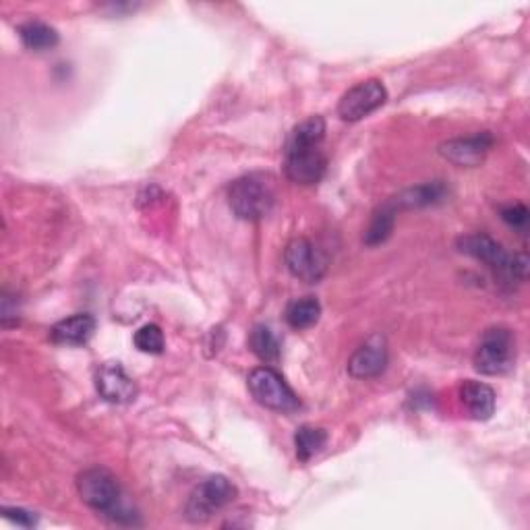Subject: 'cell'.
Returning a JSON list of instances; mask_svg holds the SVG:
<instances>
[{
  "instance_id": "4",
  "label": "cell",
  "mask_w": 530,
  "mask_h": 530,
  "mask_svg": "<svg viewBox=\"0 0 530 530\" xmlns=\"http://www.w3.org/2000/svg\"><path fill=\"white\" fill-rule=\"evenodd\" d=\"M230 210L241 220L257 222L268 216L276 203V189L270 174H245L228 187Z\"/></svg>"
},
{
  "instance_id": "22",
  "label": "cell",
  "mask_w": 530,
  "mask_h": 530,
  "mask_svg": "<svg viewBox=\"0 0 530 530\" xmlns=\"http://www.w3.org/2000/svg\"><path fill=\"white\" fill-rule=\"evenodd\" d=\"M499 214H502V220L518 230V232H526V226H528V208L524 203H510L506 205V208L499 210Z\"/></svg>"
},
{
  "instance_id": "8",
  "label": "cell",
  "mask_w": 530,
  "mask_h": 530,
  "mask_svg": "<svg viewBox=\"0 0 530 530\" xmlns=\"http://www.w3.org/2000/svg\"><path fill=\"white\" fill-rule=\"evenodd\" d=\"M388 100L386 85L379 79H367L363 83H357L355 87L340 98L338 104V116L346 123H357L363 121L365 116L381 108Z\"/></svg>"
},
{
  "instance_id": "12",
  "label": "cell",
  "mask_w": 530,
  "mask_h": 530,
  "mask_svg": "<svg viewBox=\"0 0 530 530\" xmlns=\"http://www.w3.org/2000/svg\"><path fill=\"white\" fill-rule=\"evenodd\" d=\"M388 367V348L384 338H371L348 361V373L355 379H373Z\"/></svg>"
},
{
  "instance_id": "6",
  "label": "cell",
  "mask_w": 530,
  "mask_h": 530,
  "mask_svg": "<svg viewBox=\"0 0 530 530\" xmlns=\"http://www.w3.org/2000/svg\"><path fill=\"white\" fill-rule=\"evenodd\" d=\"M516 361V338L508 328H491L475 352V369L483 375H504Z\"/></svg>"
},
{
  "instance_id": "23",
  "label": "cell",
  "mask_w": 530,
  "mask_h": 530,
  "mask_svg": "<svg viewBox=\"0 0 530 530\" xmlns=\"http://www.w3.org/2000/svg\"><path fill=\"white\" fill-rule=\"evenodd\" d=\"M3 514L7 520L15 522L17 526H25V528H32L38 524V516L34 512H27V510H21V508H3Z\"/></svg>"
},
{
  "instance_id": "2",
  "label": "cell",
  "mask_w": 530,
  "mask_h": 530,
  "mask_svg": "<svg viewBox=\"0 0 530 530\" xmlns=\"http://www.w3.org/2000/svg\"><path fill=\"white\" fill-rule=\"evenodd\" d=\"M77 491L85 506L94 512L112 518L114 522H135V514L125 506L123 487L110 470L106 468H87L77 477Z\"/></svg>"
},
{
  "instance_id": "20",
  "label": "cell",
  "mask_w": 530,
  "mask_h": 530,
  "mask_svg": "<svg viewBox=\"0 0 530 530\" xmlns=\"http://www.w3.org/2000/svg\"><path fill=\"white\" fill-rule=\"evenodd\" d=\"M326 444H328V433L321 427L303 425L297 429V433H294V448H297V458L301 462H309Z\"/></svg>"
},
{
  "instance_id": "9",
  "label": "cell",
  "mask_w": 530,
  "mask_h": 530,
  "mask_svg": "<svg viewBox=\"0 0 530 530\" xmlns=\"http://www.w3.org/2000/svg\"><path fill=\"white\" fill-rule=\"evenodd\" d=\"M288 272L307 284H317L328 272V259L309 239H294L284 251Z\"/></svg>"
},
{
  "instance_id": "14",
  "label": "cell",
  "mask_w": 530,
  "mask_h": 530,
  "mask_svg": "<svg viewBox=\"0 0 530 530\" xmlns=\"http://www.w3.org/2000/svg\"><path fill=\"white\" fill-rule=\"evenodd\" d=\"M460 400L470 419L487 421L495 412V392L483 381L466 379L460 388Z\"/></svg>"
},
{
  "instance_id": "1",
  "label": "cell",
  "mask_w": 530,
  "mask_h": 530,
  "mask_svg": "<svg viewBox=\"0 0 530 530\" xmlns=\"http://www.w3.org/2000/svg\"><path fill=\"white\" fill-rule=\"evenodd\" d=\"M326 139V121L321 116H309L288 135L284 150L286 176L297 185H317L328 168V158L321 150Z\"/></svg>"
},
{
  "instance_id": "7",
  "label": "cell",
  "mask_w": 530,
  "mask_h": 530,
  "mask_svg": "<svg viewBox=\"0 0 530 530\" xmlns=\"http://www.w3.org/2000/svg\"><path fill=\"white\" fill-rule=\"evenodd\" d=\"M237 497V487H234L226 477L214 475L205 479L201 485L195 487L187 502V518L191 522H205L210 520L216 512L230 506Z\"/></svg>"
},
{
  "instance_id": "21",
  "label": "cell",
  "mask_w": 530,
  "mask_h": 530,
  "mask_svg": "<svg viewBox=\"0 0 530 530\" xmlns=\"http://www.w3.org/2000/svg\"><path fill=\"white\" fill-rule=\"evenodd\" d=\"M133 342L137 346V350L145 352V355H162L166 340H164V332L156 323H147V326L139 328L133 336Z\"/></svg>"
},
{
  "instance_id": "10",
  "label": "cell",
  "mask_w": 530,
  "mask_h": 530,
  "mask_svg": "<svg viewBox=\"0 0 530 530\" xmlns=\"http://www.w3.org/2000/svg\"><path fill=\"white\" fill-rule=\"evenodd\" d=\"M96 390L110 404H129L137 398L139 388L121 363H104L96 371Z\"/></svg>"
},
{
  "instance_id": "17",
  "label": "cell",
  "mask_w": 530,
  "mask_h": 530,
  "mask_svg": "<svg viewBox=\"0 0 530 530\" xmlns=\"http://www.w3.org/2000/svg\"><path fill=\"white\" fill-rule=\"evenodd\" d=\"M19 38L25 48L34 52L52 50L58 42H61V36H58L56 29L44 21H27L19 25Z\"/></svg>"
},
{
  "instance_id": "13",
  "label": "cell",
  "mask_w": 530,
  "mask_h": 530,
  "mask_svg": "<svg viewBox=\"0 0 530 530\" xmlns=\"http://www.w3.org/2000/svg\"><path fill=\"white\" fill-rule=\"evenodd\" d=\"M96 332V319L90 313H75L54 323L50 340L58 346H83Z\"/></svg>"
},
{
  "instance_id": "19",
  "label": "cell",
  "mask_w": 530,
  "mask_h": 530,
  "mask_svg": "<svg viewBox=\"0 0 530 530\" xmlns=\"http://www.w3.org/2000/svg\"><path fill=\"white\" fill-rule=\"evenodd\" d=\"M249 348L265 365H274L280 359V342L276 334L268 326H263V323H257V326L251 330Z\"/></svg>"
},
{
  "instance_id": "11",
  "label": "cell",
  "mask_w": 530,
  "mask_h": 530,
  "mask_svg": "<svg viewBox=\"0 0 530 530\" xmlns=\"http://www.w3.org/2000/svg\"><path fill=\"white\" fill-rule=\"evenodd\" d=\"M493 147V135L489 131L452 139L439 145V154L456 166H479Z\"/></svg>"
},
{
  "instance_id": "18",
  "label": "cell",
  "mask_w": 530,
  "mask_h": 530,
  "mask_svg": "<svg viewBox=\"0 0 530 530\" xmlns=\"http://www.w3.org/2000/svg\"><path fill=\"white\" fill-rule=\"evenodd\" d=\"M321 317V305L315 297H303V299H294L288 303L284 319L292 330H309Z\"/></svg>"
},
{
  "instance_id": "15",
  "label": "cell",
  "mask_w": 530,
  "mask_h": 530,
  "mask_svg": "<svg viewBox=\"0 0 530 530\" xmlns=\"http://www.w3.org/2000/svg\"><path fill=\"white\" fill-rule=\"evenodd\" d=\"M446 187L439 181L419 185L415 189H406L400 195L392 197L390 201L396 205V210H412V208H427V205H435L444 201Z\"/></svg>"
},
{
  "instance_id": "3",
  "label": "cell",
  "mask_w": 530,
  "mask_h": 530,
  "mask_svg": "<svg viewBox=\"0 0 530 530\" xmlns=\"http://www.w3.org/2000/svg\"><path fill=\"white\" fill-rule=\"evenodd\" d=\"M458 251L483 261L502 282H524L528 274V259L524 253H508L504 245H499L489 234L475 232L458 239Z\"/></svg>"
},
{
  "instance_id": "16",
  "label": "cell",
  "mask_w": 530,
  "mask_h": 530,
  "mask_svg": "<svg viewBox=\"0 0 530 530\" xmlns=\"http://www.w3.org/2000/svg\"><path fill=\"white\" fill-rule=\"evenodd\" d=\"M396 214H398V210L392 201H386L384 205H379V208L373 212L369 228L365 230L363 241L367 247H377L392 237L394 224H396Z\"/></svg>"
},
{
  "instance_id": "5",
  "label": "cell",
  "mask_w": 530,
  "mask_h": 530,
  "mask_svg": "<svg viewBox=\"0 0 530 530\" xmlns=\"http://www.w3.org/2000/svg\"><path fill=\"white\" fill-rule=\"evenodd\" d=\"M247 386L251 396L265 408H270L274 412H297L301 408L299 396L290 390V386L284 381V377L270 365L257 367L249 373Z\"/></svg>"
}]
</instances>
